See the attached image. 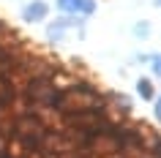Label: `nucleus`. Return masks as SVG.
<instances>
[{"mask_svg": "<svg viewBox=\"0 0 161 158\" xmlns=\"http://www.w3.org/2000/svg\"><path fill=\"white\" fill-rule=\"evenodd\" d=\"M47 17V3H41V0H36V3H30L25 8V19L27 22H38V19Z\"/></svg>", "mask_w": 161, "mask_h": 158, "instance_id": "4", "label": "nucleus"}, {"mask_svg": "<svg viewBox=\"0 0 161 158\" xmlns=\"http://www.w3.org/2000/svg\"><path fill=\"white\" fill-rule=\"evenodd\" d=\"M139 95H145V98H150V95H153V87H150V82H147V79H142V82H139Z\"/></svg>", "mask_w": 161, "mask_h": 158, "instance_id": "5", "label": "nucleus"}, {"mask_svg": "<svg viewBox=\"0 0 161 158\" xmlns=\"http://www.w3.org/2000/svg\"><path fill=\"white\" fill-rule=\"evenodd\" d=\"M58 6L66 11V14H74V11H79V14H93L96 11L93 0H58Z\"/></svg>", "mask_w": 161, "mask_h": 158, "instance_id": "3", "label": "nucleus"}, {"mask_svg": "<svg viewBox=\"0 0 161 158\" xmlns=\"http://www.w3.org/2000/svg\"><path fill=\"white\" fill-rule=\"evenodd\" d=\"M107 101L90 87V84H74L68 90L58 93L55 109H60L63 115H76V112H104Z\"/></svg>", "mask_w": 161, "mask_h": 158, "instance_id": "1", "label": "nucleus"}, {"mask_svg": "<svg viewBox=\"0 0 161 158\" xmlns=\"http://www.w3.org/2000/svg\"><path fill=\"white\" fill-rule=\"evenodd\" d=\"M156 117H158V120H161V101H158V104H156Z\"/></svg>", "mask_w": 161, "mask_h": 158, "instance_id": "7", "label": "nucleus"}, {"mask_svg": "<svg viewBox=\"0 0 161 158\" xmlns=\"http://www.w3.org/2000/svg\"><path fill=\"white\" fill-rule=\"evenodd\" d=\"M153 71H156V74H161V57L153 60Z\"/></svg>", "mask_w": 161, "mask_h": 158, "instance_id": "6", "label": "nucleus"}, {"mask_svg": "<svg viewBox=\"0 0 161 158\" xmlns=\"http://www.w3.org/2000/svg\"><path fill=\"white\" fill-rule=\"evenodd\" d=\"M58 93L60 90H55V84H52V79L49 76H30L27 79V84H25V95L33 104H47V106H55V101H58Z\"/></svg>", "mask_w": 161, "mask_h": 158, "instance_id": "2", "label": "nucleus"}]
</instances>
